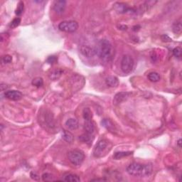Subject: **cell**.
<instances>
[{
  "instance_id": "10",
  "label": "cell",
  "mask_w": 182,
  "mask_h": 182,
  "mask_svg": "<svg viewBox=\"0 0 182 182\" xmlns=\"http://www.w3.org/2000/svg\"><path fill=\"white\" fill-rule=\"evenodd\" d=\"M5 96L7 99L17 101V100L22 99L23 95L18 90H8L5 93Z\"/></svg>"
},
{
  "instance_id": "3",
  "label": "cell",
  "mask_w": 182,
  "mask_h": 182,
  "mask_svg": "<svg viewBox=\"0 0 182 182\" xmlns=\"http://www.w3.org/2000/svg\"><path fill=\"white\" fill-rule=\"evenodd\" d=\"M110 142L106 139H101L98 141L95 146L93 150V155L96 157H102L105 155L106 153L109 152L110 150V147L109 146Z\"/></svg>"
},
{
  "instance_id": "34",
  "label": "cell",
  "mask_w": 182,
  "mask_h": 182,
  "mask_svg": "<svg viewBox=\"0 0 182 182\" xmlns=\"http://www.w3.org/2000/svg\"><path fill=\"white\" fill-rule=\"evenodd\" d=\"M181 139H179V140H178V145H179V147H181Z\"/></svg>"
},
{
  "instance_id": "16",
  "label": "cell",
  "mask_w": 182,
  "mask_h": 182,
  "mask_svg": "<svg viewBox=\"0 0 182 182\" xmlns=\"http://www.w3.org/2000/svg\"><path fill=\"white\" fill-rule=\"evenodd\" d=\"M63 181L68 182H78L80 181V177L76 174H68L63 177Z\"/></svg>"
},
{
  "instance_id": "28",
  "label": "cell",
  "mask_w": 182,
  "mask_h": 182,
  "mask_svg": "<svg viewBox=\"0 0 182 182\" xmlns=\"http://www.w3.org/2000/svg\"><path fill=\"white\" fill-rule=\"evenodd\" d=\"M20 23H21V19L19 18V17H17V18L14 19L12 22H11L10 27L12 29L16 28V27H17L19 24H20Z\"/></svg>"
},
{
  "instance_id": "8",
  "label": "cell",
  "mask_w": 182,
  "mask_h": 182,
  "mask_svg": "<svg viewBox=\"0 0 182 182\" xmlns=\"http://www.w3.org/2000/svg\"><path fill=\"white\" fill-rule=\"evenodd\" d=\"M114 8L118 13L125 14V13H134L135 11L134 9L129 7L127 5L122 2H116L114 5Z\"/></svg>"
},
{
  "instance_id": "19",
  "label": "cell",
  "mask_w": 182,
  "mask_h": 182,
  "mask_svg": "<svg viewBox=\"0 0 182 182\" xmlns=\"http://www.w3.org/2000/svg\"><path fill=\"white\" fill-rule=\"evenodd\" d=\"M172 30L173 32L176 34H180L182 32V26L181 22L180 21H177L173 24L172 26Z\"/></svg>"
},
{
  "instance_id": "33",
  "label": "cell",
  "mask_w": 182,
  "mask_h": 182,
  "mask_svg": "<svg viewBox=\"0 0 182 182\" xmlns=\"http://www.w3.org/2000/svg\"><path fill=\"white\" fill-rule=\"evenodd\" d=\"M92 181H108V179H104V178H101V179H94L91 180Z\"/></svg>"
},
{
  "instance_id": "5",
  "label": "cell",
  "mask_w": 182,
  "mask_h": 182,
  "mask_svg": "<svg viewBox=\"0 0 182 182\" xmlns=\"http://www.w3.org/2000/svg\"><path fill=\"white\" fill-rule=\"evenodd\" d=\"M135 62L132 58L129 55L124 56L121 61V70L125 74H128L134 68Z\"/></svg>"
},
{
  "instance_id": "7",
  "label": "cell",
  "mask_w": 182,
  "mask_h": 182,
  "mask_svg": "<svg viewBox=\"0 0 182 182\" xmlns=\"http://www.w3.org/2000/svg\"><path fill=\"white\" fill-rule=\"evenodd\" d=\"M40 120L41 122L42 125L46 126V127L53 128L56 125L53 115L48 111H46L45 113H43V115L41 117Z\"/></svg>"
},
{
  "instance_id": "27",
  "label": "cell",
  "mask_w": 182,
  "mask_h": 182,
  "mask_svg": "<svg viewBox=\"0 0 182 182\" xmlns=\"http://www.w3.org/2000/svg\"><path fill=\"white\" fill-rule=\"evenodd\" d=\"M173 55L175 58L180 59L181 57V48L180 47H177L173 50Z\"/></svg>"
},
{
  "instance_id": "14",
  "label": "cell",
  "mask_w": 182,
  "mask_h": 182,
  "mask_svg": "<svg viewBox=\"0 0 182 182\" xmlns=\"http://www.w3.org/2000/svg\"><path fill=\"white\" fill-rule=\"evenodd\" d=\"M65 125H66L70 129H72V130H75V129H78L79 127L78 122L76 119H75V118H70V119L68 120L65 122Z\"/></svg>"
},
{
  "instance_id": "4",
  "label": "cell",
  "mask_w": 182,
  "mask_h": 182,
  "mask_svg": "<svg viewBox=\"0 0 182 182\" xmlns=\"http://www.w3.org/2000/svg\"><path fill=\"white\" fill-rule=\"evenodd\" d=\"M68 158L71 163L75 166H80L83 164L85 159V154L82 151L73 150L68 153Z\"/></svg>"
},
{
  "instance_id": "31",
  "label": "cell",
  "mask_w": 182,
  "mask_h": 182,
  "mask_svg": "<svg viewBox=\"0 0 182 182\" xmlns=\"http://www.w3.org/2000/svg\"><path fill=\"white\" fill-rule=\"evenodd\" d=\"M57 58L56 56H49L46 60V61H47L48 63H50V64H53V63H56L57 61Z\"/></svg>"
},
{
  "instance_id": "18",
  "label": "cell",
  "mask_w": 182,
  "mask_h": 182,
  "mask_svg": "<svg viewBox=\"0 0 182 182\" xmlns=\"http://www.w3.org/2000/svg\"><path fill=\"white\" fill-rule=\"evenodd\" d=\"M63 74V71L61 69H56L53 70L52 72L50 73L49 78L51 79L52 80H56L57 79H59L60 77L61 76V75Z\"/></svg>"
},
{
  "instance_id": "12",
  "label": "cell",
  "mask_w": 182,
  "mask_h": 182,
  "mask_svg": "<svg viewBox=\"0 0 182 182\" xmlns=\"http://www.w3.org/2000/svg\"><path fill=\"white\" fill-rule=\"evenodd\" d=\"M66 7V2L64 0H59V1L54 2L53 10L59 14L63 13Z\"/></svg>"
},
{
  "instance_id": "9",
  "label": "cell",
  "mask_w": 182,
  "mask_h": 182,
  "mask_svg": "<svg viewBox=\"0 0 182 182\" xmlns=\"http://www.w3.org/2000/svg\"><path fill=\"white\" fill-rule=\"evenodd\" d=\"M131 93L128 92H120L118 93L114 97L113 99V104L115 105H118L120 103H122L123 101H125L130 96Z\"/></svg>"
},
{
  "instance_id": "29",
  "label": "cell",
  "mask_w": 182,
  "mask_h": 182,
  "mask_svg": "<svg viewBox=\"0 0 182 182\" xmlns=\"http://www.w3.org/2000/svg\"><path fill=\"white\" fill-rule=\"evenodd\" d=\"M42 179L44 181H53V175H51V174H44L42 175Z\"/></svg>"
},
{
  "instance_id": "6",
  "label": "cell",
  "mask_w": 182,
  "mask_h": 182,
  "mask_svg": "<svg viewBox=\"0 0 182 182\" xmlns=\"http://www.w3.org/2000/svg\"><path fill=\"white\" fill-rule=\"evenodd\" d=\"M59 29L62 32L73 33L78 29V24L75 21H63L59 25Z\"/></svg>"
},
{
  "instance_id": "22",
  "label": "cell",
  "mask_w": 182,
  "mask_h": 182,
  "mask_svg": "<svg viewBox=\"0 0 182 182\" xmlns=\"http://www.w3.org/2000/svg\"><path fill=\"white\" fill-rule=\"evenodd\" d=\"M147 78L149 80L151 81V82L156 83V82H158V81H159L160 75L158 73H156V72H151L148 74Z\"/></svg>"
},
{
  "instance_id": "30",
  "label": "cell",
  "mask_w": 182,
  "mask_h": 182,
  "mask_svg": "<svg viewBox=\"0 0 182 182\" xmlns=\"http://www.w3.org/2000/svg\"><path fill=\"white\" fill-rule=\"evenodd\" d=\"M11 61H12V58H11V56L9 55L4 56L2 59V63H4V64L11 63Z\"/></svg>"
},
{
  "instance_id": "26",
  "label": "cell",
  "mask_w": 182,
  "mask_h": 182,
  "mask_svg": "<svg viewBox=\"0 0 182 182\" xmlns=\"http://www.w3.org/2000/svg\"><path fill=\"white\" fill-rule=\"evenodd\" d=\"M24 2H19L16 11H15V14H16L17 16L19 17L21 16V15L23 14V11H24Z\"/></svg>"
},
{
  "instance_id": "13",
  "label": "cell",
  "mask_w": 182,
  "mask_h": 182,
  "mask_svg": "<svg viewBox=\"0 0 182 182\" xmlns=\"http://www.w3.org/2000/svg\"><path fill=\"white\" fill-rule=\"evenodd\" d=\"M106 85L110 88H116L119 85V80L117 77L113 76V75H110L105 79Z\"/></svg>"
},
{
  "instance_id": "20",
  "label": "cell",
  "mask_w": 182,
  "mask_h": 182,
  "mask_svg": "<svg viewBox=\"0 0 182 182\" xmlns=\"http://www.w3.org/2000/svg\"><path fill=\"white\" fill-rule=\"evenodd\" d=\"M102 126H103V127H105L106 129H108V130H110V131H113L114 128H115L113 123H112V121L109 119H103V120H102Z\"/></svg>"
},
{
  "instance_id": "24",
  "label": "cell",
  "mask_w": 182,
  "mask_h": 182,
  "mask_svg": "<svg viewBox=\"0 0 182 182\" xmlns=\"http://www.w3.org/2000/svg\"><path fill=\"white\" fill-rule=\"evenodd\" d=\"M83 116L85 120H92L93 115H92V112H91L90 108H86L83 109Z\"/></svg>"
},
{
  "instance_id": "11",
  "label": "cell",
  "mask_w": 182,
  "mask_h": 182,
  "mask_svg": "<svg viewBox=\"0 0 182 182\" xmlns=\"http://www.w3.org/2000/svg\"><path fill=\"white\" fill-rule=\"evenodd\" d=\"M80 52L84 56H86L87 58H93L95 55H96L95 48H93L88 45L81 46Z\"/></svg>"
},
{
  "instance_id": "2",
  "label": "cell",
  "mask_w": 182,
  "mask_h": 182,
  "mask_svg": "<svg viewBox=\"0 0 182 182\" xmlns=\"http://www.w3.org/2000/svg\"><path fill=\"white\" fill-rule=\"evenodd\" d=\"M96 49V55L105 61H109L113 55V46L109 41L102 39L97 44Z\"/></svg>"
},
{
  "instance_id": "1",
  "label": "cell",
  "mask_w": 182,
  "mask_h": 182,
  "mask_svg": "<svg viewBox=\"0 0 182 182\" xmlns=\"http://www.w3.org/2000/svg\"><path fill=\"white\" fill-rule=\"evenodd\" d=\"M127 172L133 177H147L152 174V166L151 164L132 163L127 167Z\"/></svg>"
},
{
  "instance_id": "15",
  "label": "cell",
  "mask_w": 182,
  "mask_h": 182,
  "mask_svg": "<svg viewBox=\"0 0 182 182\" xmlns=\"http://www.w3.org/2000/svg\"><path fill=\"white\" fill-rule=\"evenodd\" d=\"M84 129L85 131H86V132L87 133H89V134H93L95 131V126L92 120H85Z\"/></svg>"
},
{
  "instance_id": "25",
  "label": "cell",
  "mask_w": 182,
  "mask_h": 182,
  "mask_svg": "<svg viewBox=\"0 0 182 182\" xmlns=\"http://www.w3.org/2000/svg\"><path fill=\"white\" fill-rule=\"evenodd\" d=\"M32 85L33 86L37 87V88H40V87H41L44 85L43 78H40V77L35 78L34 80H32Z\"/></svg>"
},
{
  "instance_id": "32",
  "label": "cell",
  "mask_w": 182,
  "mask_h": 182,
  "mask_svg": "<svg viewBox=\"0 0 182 182\" xmlns=\"http://www.w3.org/2000/svg\"><path fill=\"white\" fill-rule=\"evenodd\" d=\"M162 40L163 41L165 42H170L171 41V38H170L169 36H167V35L164 34L163 36H162Z\"/></svg>"
},
{
  "instance_id": "17",
  "label": "cell",
  "mask_w": 182,
  "mask_h": 182,
  "mask_svg": "<svg viewBox=\"0 0 182 182\" xmlns=\"http://www.w3.org/2000/svg\"><path fill=\"white\" fill-rule=\"evenodd\" d=\"M93 138L94 137L93 134H89V133L87 132L79 136V139H80L83 142L87 143V144H90L93 142Z\"/></svg>"
},
{
  "instance_id": "23",
  "label": "cell",
  "mask_w": 182,
  "mask_h": 182,
  "mask_svg": "<svg viewBox=\"0 0 182 182\" xmlns=\"http://www.w3.org/2000/svg\"><path fill=\"white\" fill-rule=\"evenodd\" d=\"M63 138L65 141V142H67L68 143H72L73 142V139H74L73 135L71 134L70 132L66 131V130L63 131Z\"/></svg>"
},
{
  "instance_id": "21",
  "label": "cell",
  "mask_w": 182,
  "mask_h": 182,
  "mask_svg": "<svg viewBox=\"0 0 182 182\" xmlns=\"http://www.w3.org/2000/svg\"><path fill=\"white\" fill-rule=\"evenodd\" d=\"M132 152H117L115 153L113 158L116 160H118L123 157H125V156L132 155Z\"/></svg>"
}]
</instances>
